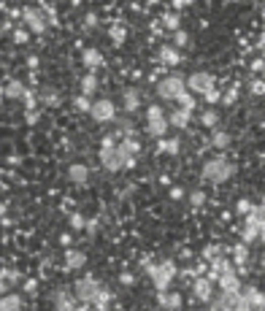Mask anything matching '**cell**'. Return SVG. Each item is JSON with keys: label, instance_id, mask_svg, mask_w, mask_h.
<instances>
[{"label": "cell", "instance_id": "cell-1", "mask_svg": "<svg viewBox=\"0 0 265 311\" xmlns=\"http://www.w3.org/2000/svg\"><path fill=\"white\" fill-rule=\"evenodd\" d=\"M100 165H103L106 170H111V173H116V170H122V168H132L136 165V157L132 154H124L119 149V144L116 146H100Z\"/></svg>", "mask_w": 265, "mask_h": 311}, {"label": "cell", "instance_id": "cell-2", "mask_svg": "<svg viewBox=\"0 0 265 311\" xmlns=\"http://www.w3.org/2000/svg\"><path fill=\"white\" fill-rule=\"evenodd\" d=\"M203 179L206 182H211V184H222V182H228V179L236 176V165L233 162H228L225 157H211V160H206L203 162Z\"/></svg>", "mask_w": 265, "mask_h": 311}, {"label": "cell", "instance_id": "cell-3", "mask_svg": "<svg viewBox=\"0 0 265 311\" xmlns=\"http://www.w3.org/2000/svg\"><path fill=\"white\" fill-rule=\"evenodd\" d=\"M144 268H146V274L152 276V282L157 290H168L170 282H173V276H176V262L173 260H162L160 265H154V262H144Z\"/></svg>", "mask_w": 265, "mask_h": 311}, {"label": "cell", "instance_id": "cell-4", "mask_svg": "<svg viewBox=\"0 0 265 311\" xmlns=\"http://www.w3.org/2000/svg\"><path fill=\"white\" fill-rule=\"evenodd\" d=\"M184 90H187V81H184L179 73L165 76V79H162V81L157 84V95H160L162 100H176Z\"/></svg>", "mask_w": 265, "mask_h": 311}, {"label": "cell", "instance_id": "cell-5", "mask_svg": "<svg viewBox=\"0 0 265 311\" xmlns=\"http://www.w3.org/2000/svg\"><path fill=\"white\" fill-rule=\"evenodd\" d=\"M22 19H25V25H27L30 33H35V35H43L46 25H49V19H46V14L41 11V6H38V9H33V6L22 9Z\"/></svg>", "mask_w": 265, "mask_h": 311}, {"label": "cell", "instance_id": "cell-6", "mask_svg": "<svg viewBox=\"0 0 265 311\" xmlns=\"http://www.w3.org/2000/svg\"><path fill=\"white\" fill-rule=\"evenodd\" d=\"M100 282H95L92 276H84L79 279V282L73 284V292H76V298H79V303H92L98 298V292H100Z\"/></svg>", "mask_w": 265, "mask_h": 311}, {"label": "cell", "instance_id": "cell-7", "mask_svg": "<svg viewBox=\"0 0 265 311\" xmlns=\"http://www.w3.org/2000/svg\"><path fill=\"white\" fill-rule=\"evenodd\" d=\"M90 116L95 122H114L116 119V106H114V100H108V98H100L92 103V111Z\"/></svg>", "mask_w": 265, "mask_h": 311}, {"label": "cell", "instance_id": "cell-8", "mask_svg": "<svg viewBox=\"0 0 265 311\" xmlns=\"http://www.w3.org/2000/svg\"><path fill=\"white\" fill-rule=\"evenodd\" d=\"M211 87H216V84H214V76L206 73V71H195L190 79H187V90H190V92H198V95H206Z\"/></svg>", "mask_w": 265, "mask_h": 311}, {"label": "cell", "instance_id": "cell-9", "mask_svg": "<svg viewBox=\"0 0 265 311\" xmlns=\"http://www.w3.org/2000/svg\"><path fill=\"white\" fill-rule=\"evenodd\" d=\"M214 284H216V282H211L206 274L195 276V279H192V292H195V298L203 300V303H211V298H214Z\"/></svg>", "mask_w": 265, "mask_h": 311}, {"label": "cell", "instance_id": "cell-10", "mask_svg": "<svg viewBox=\"0 0 265 311\" xmlns=\"http://www.w3.org/2000/svg\"><path fill=\"white\" fill-rule=\"evenodd\" d=\"M52 300H54V308H60V311H71V308H79L76 303H79V298H76V292L71 295L68 290H57L52 295Z\"/></svg>", "mask_w": 265, "mask_h": 311}, {"label": "cell", "instance_id": "cell-11", "mask_svg": "<svg viewBox=\"0 0 265 311\" xmlns=\"http://www.w3.org/2000/svg\"><path fill=\"white\" fill-rule=\"evenodd\" d=\"M182 295H179V292H168V290H157V306L160 308H170V311H173V308H182Z\"/></svg>", "mask_w": 265, "mask_h": 311}, {"label": "cell", "instance_id": "cell-12", "mask_svg": "<svg viewBox=\"0 0 265 311\" xmlns=\"http://www.w3.org/2000/svg\"><path fill=\"white\" fill-rule=\"evenodd\" d=\"M138 106H141V92H138L136 87H127V90H124V95H122V108L127 114H136Z\"/></svg>", "mask_w": 265, "mask_h": 311}, {"label": "cell", "instance_id": "cell-13", "mask_svg": "<svg viewBox=\"0 0 265 311\" xmlns=\"http://www.w3.org/2000/svg\"><path fill=\"white\" fill-rule=\"evenodd\" d=\"M81 62H84V68H90V71H98V68H103V54H100L95 46H87L81 54Z\"/></svg>", "mask_w": 265, "mask_h": 311}, {"label": "cell", "instance_id": "cell-14", "mask_svg": "<svg viewBox=\"0 0 265 311\" xmlns=\"http://www.w3.org/2000/svg\"><path fill=\"white\" fill-rule=\"evenodd\" d=\"M87 176H90V168L84 165V162H73V165L68 168V179H71L73 184H87Z\"/></svg>", "mask_w": 265, "mask_h": 311}, {"label": "cell", "instance_id": "cell-15", "mask_svg": "<svg viewBox=\"0 0 265 311\" xmlns=\"http://www.w3.org/2000/svg\"><path fill=\"white\" fill-rule=\"evenodd\" d=\"M84 262H87V254L79 252V249H71L68 246V252H65V265L76 271V268H84Z\"/></svg>", "mask_w": 265, "mask_h": 311}, {"label": "cell", "instance_id": "cell-16", "mask_svg": "<svg viewBox=\"0 0 265 311\" xmlns=\"http://www.w3.org/2000/svg\"><path fill=\"white\" fill-rule=\"evenodd\" d=\"M190 119H192V111H190V108H176V111H170V116H168V122L173 124V127H187V124H190Z\"/></svg>", "mask_w": 265, "mask_h": 311}, {"label": "cell", "instance_id": "cell-17", "mask_svg": "<svg viewBox=\"0 0 265 311\" xmlns=\"http://www.w3.org/2000/svg\"><path fill=\"white\" fill-rule=\"evenodd\" d=\"M222 287V290H241V279H238V271H225V274L219 276V282H216Z\"/></svg>", "mask_w": 265, "mask_h": 311}, {"label": "cell", "instance_id": "cell-18", "mask_svg": "<svg viewBox=\"0 0 265 311\" xmlns=\"http://www.w3.org/2000/svg\"><path fill=\"white\" fill-rule=\"evenodd\" d=\"M244 292V298L249 303V308H265V295L260 290H254V287H249V290H241Z\"/></svg>", "mask_w": 265, "mask_h": 311}, {"label": "cell", "instance_id": "cell-19", "mask_svg": "<svg viewBox=\"0 0 265 311\" xmlns=\"http://www.w3.org/2000/svg\"><path fill=\"white\" fill-rule=\"evenodd\" d=\"M160 60L165 62V65H179V62H182V54H179L176 46H162V49H160Z\"/></svg>", "mask_w": 265, "mask_h": 311}, {"label": "cell", "instance_id": "cell-20", "mask_svg": "<svg viewBox=\"0 0 265 311\" xmlns=\"http://www.w3.org/2000/svg\"><path fill=\"white\" fill-rule=\"evenodd\" d=\"M95 92H98V73L90 71V73L81 79V95H90V98H92Z\"/></svg>", "mask_w": 265, "mask_h": 311}, {"label": "cell", "instance_id": "cell-21", "mask_svg": "<svg viewBox=\"0 0 265 311\" xmlns=\"http://www.w3.org/2000/svg\"><path fill=\"white\" fill-rule=\"evenodd\" d=\"M25 84H22L19 79H11L9 84H6V98H11V100H19V98H25Z\"/></svg>", "mask_w": 265, "mask_h": 311}, {"label": "cell", "instance_id": "cell-22", "mask_svg": "<svg viewBox=\"0 0 265 311\" xmlns=\"http://www.w3.org/2000/svg\"><path fill=\"white\" fill-rule=\"evenodd\" d=\"M119 149H122L124 154H132V157H136V154L141 152V144H138L132 136H122V138H119Z\"/></svg>", "mask_w": 265, "mask_h": 311}, {"label": "cell", "instance_id": "cell-23", "mask_svg": "<svg viewBox=\"0 0 265 311\" xmlns=\"http://www.w3.org/2000/svg\"><path fill=\"white\" fill-rule=\"evenodd\" d=\"M0 308H6V311H19L22 308V295H17V292H6L3 295V300H0Z\"/></svg>", "mask_w": 265, "mask_h": 311}, {"label": "cell", "instance_id": "cell-24", "mask_svg": "<svg viewBox=\"0 0 265 311\" xmlns=\"http://www.w3.org/2000/svg\"><path fill=\"white\" fill-rule=\"evenodd\" d=\"M233 260H236L238 268L246 265V260H249V244H246V241H241V244L233 249Z\"/></svg>", "mask_w": 265, "mask_h": 311}, {"label": "cell", "instance_id": "cell-25", "mask_svg": "<svg viewBox=\"0 0 265 311\" xmlns=\"http://www.w3.org/2000/svg\"><path fill=\"white\" fill-rule=\"evenodd\" d=\"M108 35H111V41H114L116 46H122L124 38H127V27H124L122 22H116V25H111V30H108Z\"/></svg>", "mask_w": 265, "mask_h": 311}, {"label": "cell", "instance_id": "cell-26", "mask_svg": "<svg viewBox=\"0 0 265 311\" xmlns=\"http://www.w3.org/2000/svg\"><path fill=\"white\" fill-rule=\"evenodd\" d=\"M168 124H170L168 119H157V122H149V127H146V130H149L152 138H162L168 133Z\"/></svg>", "mask_w": 265, "mask_h": 311}, {"label": "cell", "instance_id": "cell-27", "mask_svg": "<svg viewBox=\"0 0 265 311\" xmlns=\"http://www.w3.org/2000/svg\"><path fill=\"white\" fill-rule=\"evenodd\" d=\"M157 152L162 154H179V138H170V141H165V138H157Z\"/></svg>", "mask_w": 265, "mask_h": 311}, {"label": "cell", "instance_id": "cell-28", "mask_svg": "<svg viewBox=\"0 0 265 311\" xmlns=\"http://www.w3.org/2000/svg\"><path fill=\"white\" fill-rule=\"evenodd\" d=\"M211 146H216V149H228V146H230V136L225 133V130H216V127H214V136H211Z\"/></svg>", "mask_w": 265, "mask_h": 311}, {"label": "cell", "instance_id": "cell-29", "mask_svg": "<svg viewBox=\"0 0 265 311\" xmlns=\"http://www.w3.org/2000/svg\"><path fill=\"white\" fill-rule=\"evenodd\" d=\"M179 25H182V22H179V14H162V27L165 30H173L176 33V30H182Z\"/></svg>", "mask_w": 265, "mask_h": 311}, {"label": "cell", "instance_id": "cell-30", "mask_svg": "<svg viewBox=\"0 0 265 311\" xmlns=\"http://www.w3.org/2000/svg\"><path fill=\"white\" fill-rule=\"evenodd\" d=\"M108 300H111V292L106 290V287H100V292H98V298L92 300L95 303V308H108Z\"/></svg>", "mask_w": 265, "mask_h": 311}, {"label": "cell", "instance_id": "cell-31", "mask_svg": "<svg viewBox=\"0 0 265 311\" xmlns=\"http://www.w3.org/2000/svg\"><path fill=\"white\" fill-rule=\"evenodd\" d=\"M176 103L182 106V108H190V111H192V108H195V98H192V92H190V90H184L182 95L176 98Z\"/></svg>", "mask_w": 265, "mask_h": 311}, {"label": "cell", "instance_id": "cell-32", "mask_svg": "<svg viewBox=\"0 0 265 311\" xmlns=\"http://www.w3.org/2000/svg\"><path fill=\"white\" fill-rule=\"evenodd\" d=\"M238 92H241V87H238V84H233V87L222 95V103H225V106H233V103L238 100Z\"/></svg>", "mask_w": 265, "mask_h": 311}, {"label": "cell", "instance_id": "cell-33", "mask_svg": "<svg viewBox=\"0 0 265 311\" xmlns=\"http://www.w3.org/2000/svg\"><path fill=\"white\" fill-rule=\"evenodd\" d=\"M200 122H203V127H216L219 114H216V111H203V114H200Z\"/></svg>", "mask_w": 265, "mask_h": 311}, {"label": "cell", "instance_id": "cell-34", "mask_svg": "<svg viewBox=\"0 0 265 311\" xmlns=\"http://www.w3.org/2000/svg\"><path fill=\"white\" fill-rule=\"evenodd\" d=\"M254 211V206H252V200H246V198H241L238 203H236V214H241V216H249Z\"/></svg>", "mask_w": 265, "mask_h": 311}, {"label": "cell", "instance_id": "cell-35", "mask_svg": "<svg viewBox=\"0 0 265 311\" xmlns=\"http://www.w3.org/2000/svg\"><path fill=\"white\" fill-rule=\"evenodd\" d=\"M73 103H76V108H79L81 114H90V111H92V100H90V95H79V98L73 100Z\"/></svg>", "mask_w": 265, "mask_h": 311}, {"label": "cell", "instance_id": "cell-36", "mask_svg": "<svg viewBox=\"0 0 265 311\" xmlns=\"http://www.w3.org/2000/svg\"><path fill=\"white\" fill-rule=\"evenodd\" d=\"M249 92H252L254 98H262V95H265V81H262V79L249 81Z\"/></svg>", "mask_w": 265, "mask_h": 311}, {"label": "cell", "instance_id": "cell-37", "mask_svg": "<svg viewBox=\"0 0 265 311\" xmlns=\"http://www.w3.org/2000/svg\"><path fill=\"white\" fill-rule=\"evenodd\" d=\"M190 203H192L195 208H200V206L206 203V192H203V190H192V192H190Z\"/></svg>", "mask_w": 265, "mask_h": 311}, {"label": "cell", "instance_id": "cell-38", "mask_svg": "<svg viewBox=\"0 0 265 311\" xmlns=\"http://www.w3.org/2000/svg\"><path fill=\"white\" fill-rule=\"evenodd\" d=\"M19 279H22V274H19V271L17 268H3V287H9V282H19Z\"/></svg>", "mask_w": 265, "mask_h": 311}, {"label": "cell", "instance_id": "cell-39", "mask_svg": "<svg viewBox=\"0 0 265 311\" xmlns=\"http://www.w3.org/2000/svg\"><path fill=\"white\" fill-rule=\"evenodd\" d=\"M146 119H149V122H157V119H165V114H162L160 106H149V108H146Z\"/></svg>", "mask_w": 265, "mask_h": 311}, {"label": "cell", "instance_id": "cell-40", "mask_svg": "<svg viewBox=\"0 0 265 311\" xmlns=\"http://www.w3.org/2000/svg\"><path fill=\"white\" fill-rule=\"evenodd\" d=\"M41 11L46 14V19H49V25H57V11H54L52 6L46 3V0H41Z\"/></svg>", "mask_w": 265, "mask_h": 311}, {"label": "cell", "instance_id": "cell-41", "mask_svg": "<svg viewBox=\"0 0 265 311\" xmlns=\"http://www.w3.org/2000/svg\"><path fill=\"white\" fill-rule=\"evenodd\" d=\"M190 43V35H187V30H176L173 33V46L179 49V46H187Z\"/></svg>", "mask_w": 265, "mask_h": 311}, {"label": "cell", "instance_id": "cell-42", "mask_svg": "<svg viewBox=\"0 0 265 311\" xmlns=\"http://www.w3.org/2000/svg\"><path fill=\"white\" fill-rule=\"evenodd\" d=\"M71 228L73 230H87V219L81 214H71Z\"/></svg>", "mask_w": 265, "mask_h": 311}, {"label": "cell", "instance_id": "cell-43", "mask_svg": "<svg viewBox=\"0 0 265 311\" xmlns=\"http://www.w3.org/2000/svg\"><path fill=\"white\" fill-rule=\"evenodd\" d=\"M203 98H206V103H211V106H214V103H219V100H222V92L216 90V87H211Z\"/></svg>", "mask_w": 265, "mask_h": 311}, {"label": "cell", "instance_id": "cell-44", "mask_svg": "<svg viewBox=\"0 0 265 311\" xmlns=\"http://www.w3.org/2000/svg\"><path fill=\"white\" fill-rule=\"evenodd\" d=\"M92 27H98V14L87 11V17H84V30H92Z\"/></svg>", "mask_w": 265, "mask_h": 311}, {"label": "cell", "instance_id": "cell-45", "mask_svg": "<svg viewBox=\"0 0 265 311\" xmlns=\"http://www.w3.org/2000/svg\"><path fill=\"white\" fill-rule=\"evenodd\" d=\"M38 119H41V114H38L35 108H27V111H25V122H27V124H35Z\"/></svg>", "mask_w": 265, "mask_h": 311}, {"label": "cell", "instance_id": "cell-46", "mask_svg": "<svg viewBox=\"0 0 265 311\" xmlns=\"http://www.w3.org/2000/svg\"><path fill=\"white\" fill-rule=\"evenodd\" d=\"M27 35H30V33H27L25 27H17V30H14V41H17V43H25Z\"/></svg>", "mask_w": 265, "mask_h": 311}, {"label": "cell", "instance_id": "cell-47", "mask_svg": "<svg viewBox=\"0 0 265 311\" xmlns=\"http://www.w3.org/2000/svg\"><path fill=\"white\" fill-rule=\"evenodd\" d=\"M216 254H219V246H206L203 249V260H208V262H211Z\"/></svg>", "mask_w": 265, "mask_h": 311}, {"label": "cell", "instance_id": "cell-48", "mask_svg": "<svg viewBox=\"0 0 265 311\" xmlns=\"http://www.w3.org/2000/svg\"><path fill=\"white\" fill-rule=\"evenodd\" d=\"M43 100H46V103H49V106H60V95H57V92H43Z\"/></svg>", "mask_w": 265, "mask_h": 311}, {"label": "cell", "instance_id": "cell-49", "mask_svg": "<svg viewBox=\"0 0 265 311\" xmlns=\"http://www.w3.org/2000/svg\"><path fill=\"white\" fill-rule=\"evenodd\" d=\"M249 68H252L254 73H262V71H265V60L257 57V60H252V65H249Z\"/></svg>", "mask_w": 265, "mask_h": 311}, {"label": "cell", "instance_id": "cell-50", "mask_svg": "<svg viewBox=\"0 0 265 311\" xmlns=\"http://www.w3.org/2000/svg\"><path fill=\"white\" fill-rule=\"evenodd\" d=\"M22 100H25V103H27V108H35V95H33V90H27V92H25V98H22Z\"/></svg>", "mask_w": 265, "mask_h": 311}, {"label": "cell", "instance_id": "cell-51", "mask_svg": "<svg viewBox=\"0 0 265 311\" xmlns=\"http://www.w3.org/2000/svg\"><path fill=\"white\" fill-rule=\"evenodd\" d=\"M182 198H184L182 187H170V200H182Z\"/></svg>", "mask_w": 265, "mask_h": 311}, {"label": "cell", "instance_id": "cell-52", "mask_svg": "<svg viewBox=\"0 0 265 311\" xmlns=\"http://www.w3.org/2000/svg\"><path fill=\"white\" fill-rule=\"evenodd\" d=\"M119 282H122L124 287H132V282H136V279H132V274H127V271H124V274H119Z\"/></svg>", "mask_w": 265, "mask_h": 311}, {"label": "cell", "instance_id": "cell-53", "mask_svg": "<svg viewBox=\"0 0 265 311\" xmlns=\"http://www.w3.org/2000/svg\"><path fill=\"white\" fill-rule=\"evenodd\" d=\"M100 228V219H87V233H98Z\"/></svg>", "mask_w": 265, "mask_h": 311}, {"label": "cell", "instance_id": "cell-54", "mask_svg": "<svg viewBox=\"0 0 265 311\" xmlns=\"http://www.w3.org/2000/svg\"><path fill=\"white\" fill-rule=\"evenodd\" d=\"M27 68H30V71H35V68H38V57H35V54H30V57H27Z\"/></svg>", "mask_w": 265, "mask_h": 311}, {"label": "cell", "instance_id": "cell-55", "mask_svg": "<svg viewBox=\"0 0 265 311\" xmlns=\"http://www.w3.org/2000/svg\"><path fill=\"white\" fill-rule=\"evenodd\" d=\"M192 0H173V9L179 11V9H187V6H190Z\"/></svg>", "mask_w": 265, "mask_h": 311}, {"label": "cell", "instance_id": "cell-56", "mask_svg": "<svg viewBox=\"0 0 265 311\" xmlns=\"http://www.w3.org/2000/svg\"><path fill=\"white\" fill-rule=\"evenodd\" d=\"M25 292H35V279H27L25 282Z\"/></svg>", "mask_w": 265, "mask_h": 311}, {"label": "cell", "instance_id": "cell-57", "mask_svg": "<svg viewBox=\"0 0 265 311\" xmlns=\"http://www.w3.org/2000/svg\"><path fill=\"white\" fill-rule=\"evenodd\" d=\"M60 244L68 249V246H71V236H68V233H65V236H60Z\"/></svg>", "mask_w": 265, "mask_h": 311}, {"label": "cell", "instance_id": "cell-58", "mask_svg": "<svg viewBox=\"0 0 265 311\" xmlns=\"http://www.w3.org/2000/svg\"><path fill=\"white\" fill-rule=\"evenodd\" d=\"M257 49H265V35H260V41H257Z\"/></svg>", "mask_w": 265, "mask_h": 311}, {"label": "cell", "instance_id": "cell-59", "mask_svg": "<svg viewBox=\"0 0 265 311\" xmlns=\"http://www.w3.org/2000/svg\"><path fill=\"white\" fill-rule=\"evenodd\" d=\"M260 241L265 244V222H262V230H260Z\"/></svg>", "mask_w": 265, "mask_h": 311}, {"label": "cell", "instance_id": "cell-60", "mask_svg": "<svg viewBox=\"0 0 265 311\" xmlns=\"http://www.w3.org/2000/svg\"><path fill=\"white\" fill-rule=\"evenodd\" d=\"M262 206H265V195H262Z\"/></svg>", "mask_w": 265, "mask_h": 311}]
</instances>
